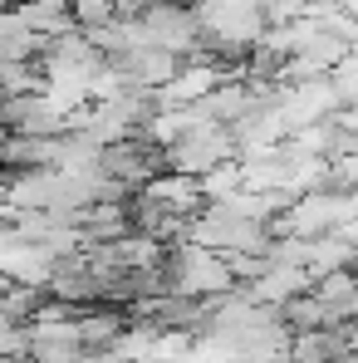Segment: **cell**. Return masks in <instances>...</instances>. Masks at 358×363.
I'll return each instance as SVG.
<instances>
[{
    "instance_id": "cell-1",
    "label": "cell",
    "mask_w": 358,
    "mask_h": 363,
    "mask_svg": "<svg viewBox=\"0 0 358 363\" xmlns=\"http://www.w3.org/2000/svg\"><path fill=\"white\" fill-rule=\"evenodd\" d=\"M167 162L181 177H206V172H216L226 162H240V138L226 123H196L181 143L167 147Z\"/></svg>"
},
{
    "instance_id": "cell-2",
    "label": "cell",
    "mask_w": 358,
    "mask_h": 363,
    "mask_svg": "<svg viewBox=\"0 0 358 363\" xmlns=\"http://www.w3.org/2000/svg\"><path fill=\"white\" fill-rule=\"evenodd\" d=\"M99 167L113 172V177H123L128 186H138V191H142L147 182H157L162 172H172L167 147L152 143L147 133H128V138H118V143H108L104 157H99Z\"/></svg>"
},
{
    "instance_id": "cell-3",
    "label": "cell",
    "mask_w": 358,
    "mask_h": 363,
    "mask_svg": "<svg viewBox=\"0 0 358 363\" xmlns=\"http://www.w3.org/2000/svg\"><path fill=\"white\" fill-rule=\"evenodd\" d=\"M339 108H344V99H339L334 79L324 74V79L290 84V94H285V104H280V118H285V133H304V128H314V123L334 118Z\"/></svg>"
},
{
    "instance_id": "cell-4",
    "label": "cell",
    "mask_w": 358,
    "mask_h": 363,
    "mask_svg": "<svg viewBox=\"0 0 358 363\" xmlns=\"http://www.w3.org/2000/svg\"><path fill=\"white\" fill-rule=\"evenodd\" d=\"M69 226H79L84 245H108V241L133 236V211H128L123 201H94V206L74 211V216H69Z\"/></svg>"
},
{
    "instance_id": "cell-5",
    "label": "cell",
    "mask_w": 358,
    "mask_h": 363,
    "mask_svg": "<svg viewBox=\"0 0 358 363\" xmlns=\"http://www.w3.org/2000/svg\"><path fill=\"white\" fill-rule=\"evenodd\" d=\"M30 359L35 363H74V359H84L79 324H74V319H64V324H30Z\"/></svg>"
},
{
    "instance_id": "cell-6",
    "label": "cell",
    "mask_w": 358,
    "mask_h": 363,
    "mask_svg": "<svg viewBox=\"0 0 358 363\" xmlns=\"http://www.w3.org/2000/svg\"><path fill=\"white\" fill-rule=\"evenodd\" d=\"M15 10L25 15V25H30L40 40H55V35L79 30V20H74V0H20Z\"/></svg>"
},
{
    "instance_id": "cell-7",
    "label": "cell",
    "mask_w": 358,
    "mask_h": 363,
    "mask_svg": "<svg viewBox=\"0 0 358 363\" xmlns=\"http://www.w3.org/2000/svg\"><path fill=\"white\" fill-rule=\"evenodd\" d=\"M40 35L25 25L20 10H5L0 15V60H40Z\"/></svg>"
},
{
    "instance_id": "cell-8",
    "label": "cell",
    "mask_w": 358,
    "mask_h": 363,
    "mask_svg": "<svg viewBox=\"0 0 358 363\" xmlns=\"http://www.w3.org/2000/svg\"><path fill=\"white\" fill-rule=\"evenodd\" d=\"M280 319L290 324V334H309V329H329V324H334L329 304L314 295V285H309L304 295H295V300H285V304H280Z\"/></svg>"
},
{
    "instance_id": "cell-9",
    "label": "cell",
    "mask_w": 358,
    "mask_h": 363,
    "mask_svg": "<svg viewBox=\"0 0 358 363\" xmlns=\"http://www.w3.org/2000/svg\"><path fill=\"white\" fill-rule=\"evenodd\" d=\"M240 186H245V167H240V162H226V167H216V172L201 177L206 201H226V196H236Z\"/></svg>"
},
{
    "instance_id": "cell-10",
    "label": "cell",
    "mask_w": 358,
    "mask_h": 363,
    "mask_svg": "<svg viewBox=\"0 0 358 363\" xmlns=\"http://www.w3.org/2000/svg\"><path fill=\"white\" fill-rule=\"evenodd\" d=\"M74 20H79V30L113 25V20H123V0H74Z\"/></svg>"
},
{
    "instance_id": "cell-11",
    "label": "cell",
    "mask_w": 358,
    "mask_h": 363,
    "mask_svg": "<svg viewBox=\"0 0 358 363\" xmlns=\"http://www.w3.org/2000/svg\"><path fill=\"white\" fill-rule=\"evenodd\" d=\"M329 79H334L339 99H344V108H349V104H358V55H349V60L339 64V69H334Z\"/></svg>"
},
{
    "instance_id": "cell-12",
    "label": "cell",
    "mask_w": 358,
    "mask_h": 363,
    "mask_svg": "<svg viewBox=\"0 0 358 363\" xmlns=\"http://www.w3.org/2000/svg\"><path fill=\"white\" fill-rule=\"evenodd\" d=\"M5 206H10V172L0 167V216H5Z\"/></svg>"
},
{
    "instance_id": "cell-13",
    "label": "cell",
    "mask_w": 358,
    "mask_h": 363,
    "mask_svg": "<svg viewBox=\"0 0 358 363\" xmlns=\"http://www.w3.org/2000/svg\"><path fill=\"white\" fill-rule=\"evenodd\" d=\"M15 5H20V0H0V15H5V10H15Z\"/></svg>"
},
{
    "instance_id": "cell-14",
    "label": "cell",
    "mask_w": 358,
    "mask_h": 363,
    "mask_svg": "<svg viewBox=\"0 0 358 363\" xmlns=\"http://www.w3.org/2000/svg\"><path fill=\"white\" fill-rule=\"evenodd\" d=\"M344 10H349V15H358V0H344Z\"/></svg>"
},
{
    "instance_id": "cell-15",
    "label": "cell",
    "mask_w": 358,
    "mask_h": 363,
    "mask_svg": "<svg viewBox=\"0 0 358 363\" xmlns=\"http://www.w3.org/2000/svg\"><path fill=\"white\" fill-rule=\"evenodd\" d=\"M5 363H35V359H5Z\"/></svg>"
},
{
    "instance_id": "cell-16",
    "label": "cell",
    "mask_w": 358,
    "mask_h": 363,
    "mask_svg": "<svg viewBox=\"0 0 358 363\" xmlns=\"http://www.w3.org/2000/svg\"><path fill=\"white\" fill-rule=\"evenodd\" d=\"M0 363H5V359H0Z\"/></svg>"
}]
</instances>
